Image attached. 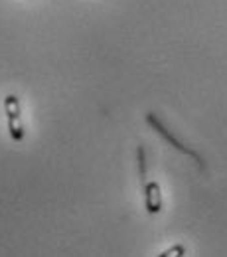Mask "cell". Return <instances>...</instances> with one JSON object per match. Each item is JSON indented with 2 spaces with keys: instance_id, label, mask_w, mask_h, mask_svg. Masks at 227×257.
I'll return each instance as SVG.
<instances>
[{
  "instance_id": "6da1fadb",
  "label": "cell",
  "mask_w": 227,
  "mask_h": 257,
  "mask_svg": "<svg viewBox=\"0 0 227 257\" xmlns=\"http://www.w3.org/2000/svg\"><path fill=\"white\" fill-rule=\"evenodd\" d=\"M4 113L8 121V133L14 143H22L26 137L24 123H22V111H20V101L14 93H8L4 97Z\"/></svg>"
},
{
  "instance_id": "7a4b0ae2",
  "label": "cell",
  "mask_w": 227,
  "mask_h": 257,
  "mask_svg": "<svg viewBox=\"0 0 227 257\" xmlns=\"http://www.w3.org/2000/svg\"><path fill=\"white\" fill-rule=\"evenodd\" d=\"M146 123H148L150 127L154 128L156 133H160V135H162L164 139H166V141H168V143H170L172 147H176V149H178L180 153H184V155H188V157H192V159H194V161L197 162L199 166H203V162H201V159H199V155H197V153H194L192 149H188V147H184V145H182V143H180L178 139H174V137H172V135H170V133L166 131V127H164L162 123H160V121L156 119V115H154V113H148V115H146Z\"/></svg>"
},
{
  "instance_id": "3957f363",
  "label": "cell",
  "mask_w": 227,
  "mask_h": 257,
  "mask_svg": "<svg viewBox=\"0 0 227 257\" xmlns=\"http://www.w3.org/2000/svg\"><path fill=\"white\" fill-rule=\"evenodd\" d=\"M144 192V208L150 216H156L162 212V192H160V184L150 180L142 186Z\"/></svg>"
},
{
  "instance_id": "277c9868",
  "label": "cell",
  "mask_w": 227,
  "mask_h": 257,
  "mask_svg": "<svg viewBox=\"0 0 227 257\" xmlns=\"http://www.w3.org/2000/svg\"><path fill=\"white\" fill-rule=\"evenodd\" d=\"M186 255V245L184 243H176L172 247H168L166 251H162L158 257H184Z\"/></svg>"
},
{
  "instance_id": "5b68a950",
  "label": "cell",
  "mask_w": 227,
  "mask_h": 257,
  "mask_svg": "<svg viewBox=\"0 0 227 257\" xmlns=\"http://www.w3.org/2000/svg\"><path fill=\"white\" fill-rule=\"evenodd\" d=\"M136 153H138V166H140V180H142V186H144V184H146V180H144V178H146V159H144V147L140 145Z\"/></svg>"
}]
</instances>
